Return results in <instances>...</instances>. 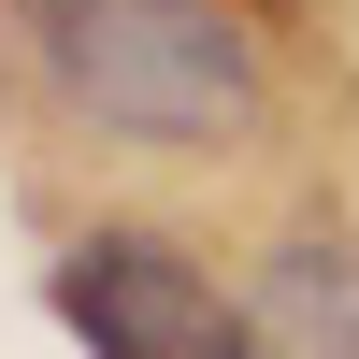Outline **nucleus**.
Returning <instances> with one entry per match:
<instances>
[{"label":"nucleus","mask_w":359,"mask_h":359,"mask_svg":"<svg viewBox=\"0 0 359 359\" xmlns=\"http://www.w3.org/2000/svg\"><path fill=\"white\" fill-rule=\"evenodd\" d=\"M57 86L115 144H230L259 130V43L230 0H72L43 29Z\"/></svg>","instance_id":"f257e3e1"},{"label":"nucleus","mask_w":359,"mask_h":359,"mask_svg":"<svg viewBox=\"0 0 359 359\" xmlns=\"http://www.w3.org/2000/svg\"><path fill=\"white\" fill-rule=\"evenodd\" d=\"M57 316L86 331V359H245V316L158 230H86L57 259Z\"/></svg>","instance_id":"f03ea898"},{"label":"nucleus","mask_w":359,"mask_h":359,"mask_svg":"<svg viewBox=\"0 0 359 359\" xmlns=\"http://www.w3.org/2000/svg\"><path fill=\"white\" fill-rule=\"evenodd\" d=\"M245 359H359V230H287L245 287Z\"/></svg>","instance_id":"7ed1b4c3"},{"label":"nucleus","mask_w":359,"mask_h":359,"mask_svg":"<svg viewBox=\"0 0 359 359\" xmlns=\"http://www.w3.org/2000/svg\"><path fill=\"white\" fill-rule=\"evenodd\" d=\"M29 15H43V29H57V15H72V0H29Z\"/></svg>","instance_id":"20e7f679"}]
</instances>
